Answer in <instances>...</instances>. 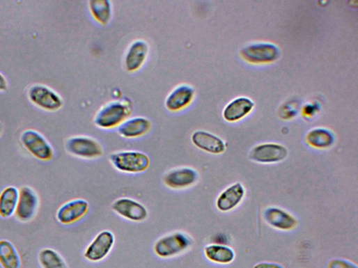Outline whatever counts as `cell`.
I'll list each match as a JSON object with an SVG mask.
<instances>
[{"instance_id":"obj_11","label":"cell","mask_w":358,"mask_h":268,"mask_svg":"<svg viewBox=\"0 0 358 268\" xmlns=\"http://www.w3.org/2000/svg\"><path fill=\"white\" fill-rule=\"evenodd\" d=\"M111 207L116 214L130 221L141 222L148 216V210L143 204L130 198L116 199Z\"/></svg>"},{"instance_id":"obj_3","label":"cell","mask_w":358,"mask_h":268,"mask_svg":"<svg viewBox=\"0 0 358 268\" xmlns=\"http://www.w3.org/2000/svg\"><path fill=\"white\" fill-rule=\"evenodd\" d=\"M192 239L184 232L176 231L159 238L153 246L156 255L169 258L185 252L192 245Z\"/></svg>"},{"instance_id":"obj_18","label":"cell","mask_w":358,"mask_h":268,"mask_svg":"<svg viewBox=\"0 0 358 268\" xmlns=\"http://www.w3.org/2000/svg\"><path fill=\"white\" fill-rule=\"evenodd\" d=\"M245 194L243 184L236 182L220 194L216 202L217 207L222 212L231 211L242 203Z\"/></svg>"},{"instance_id":"obj_13","label":"cell","mask_w":358,"mask_h":268,"mask_svg":"<svg viewBox=\"0 0 358 268\" xmlns=\"http://www.w3.org/2000/svg\"><path fill=\"white\" fill-rule=\"evenodd\" d=\"M89 203L86 200L77 198L63 204L57 210L58 221L65 226L74 224L84 218L89 212Z\"/></svg>"},{"instance_id":"obj_2","label":"cell","mask_w":358,"mask_h":268,"mask_svg":"<svg viewBox=\"0 0 358 268\" xmlns=\"http://www.w3.org/2000/svg\"><path fill=\"white\" fill-rule=\"evenodd\" d=\"M109 161L118 171L137 174L145 172L150 165L148 155L137 150H123L111 154Z\"/></svg>"},{"instance_id":"obj_22","label":"cell","mask_w":358,"mask_h":268,"mask_svg":"<svg viewBox=\"0 0 358 268\" xmlns=\"http://www.w3.org/2000/svg\"><path fill=\"white\" fill-rule=\"evenodd\" d=\"M254 107L248 98L241 97L229 104L224 111V117L228 122H235L249 114Z\"/></svg>"},{"instance_id":"obj_6","label":"cell","mask_w":358,"mask_h":268,"mask_svg":"<svg viewBox=\"0 0 358 268\" xmlns=\"http://www.w3.org/2000/svg\"><path fill=\"white\" fill-rule=\"evenodd\" d=\"M198 171L192 167H179L170 170L163 177L162 182L169 189L184 190L193 187L198 182Z\"/></svg>"},{"instance_id":"obj_12","label":"cell","mask_w":358,"mask_h":268,"mask_svg":"<svg viewBox=\"0 0 358 268\" xmlns=\"http://www.w3.org/2000/svg\"><path fill=\"white\" fill-rule=\"evenodd\" d=\"M149 44L143 40H137L128 47L123 60V65L128 73L139 71L148 60Z\"/></svg>"},{"instance_id":"obj_17","label":"cell","mask_w":358,"mask_h":268,"mask_svg":"<svg viewBox=\"0 0 358 268\" xmlns=\"http://www.w3.org/2000/svg\"><path fill=\"white\" fill-rule=\"evenodd\" d=\"M266 222L277 230L288 231L295 228L298 221L288 211L277 207H268L264 212Z\"/></svg>"},{"instance_id":"obj_15","label":"cell","mask_w":358,"mask_h":268,"mask_svg":"<svg viewBox=\"0 0 358 268\" xmlns=\"http://www.w3.org/2000/svg\"><path fill=\"white\" fill-rule=\"evenodd\" d=\"M241 54L249 63H265L275 61L279 56V51L273 45L256 44L244 48Z\"/></svg>"},{"instance_id":"obj_20","label":"cell","mask_w":358,"mask_h":268,"mask_svg":"<svg viewBox=\"0 0 358 268\" xmlns=\"http://www.w3.org/2000/svg\"><path fill=\"white\" fill-rule=\"evenodd\" d=\"M204 252L210 261L217 264L228 265L233 262L235 258L234 250L221 244H208L205 247Z\"/></svg>"},{"instance_id":"obj_23","label":"cell","mask_w":358,"mask_h":268,"mask_svg":"<svg viewBox=\"0 0 358 268\" xmlns=\"http://www.w3.org/2000/svg\"><path fill=\"white\" fill-rule=\"evenodd\" d=\"M90 13L99 24L107 26L113 16L112 4L108 0H91L88 3Z\"/></svg>"},{"instance_id":"obj_24","label":"cell","mask_w":358,"mask_h":268,"mask_svg":"<svg viewBox=\"0 0 358 268\" xmlns=\"http://www.w3.org/2000/svg\"><path fill=\"white\" fill-rule=\"evenodd\" d=\"M20 255L15 245L8 239H0V265L3 268H20Z\"/></svg>"},{"instance_id":"obj_16","label":"cell","mask_w":358,"mask_h":268,"mask_svg":"<svg viewBox=\"0 0 358 268\" xmlns=\"http://www.w3.org/2000/svg\"><path fill=\"white\" fill-rule=\"evenodd\" d=\"M152 126L151 120L146 117L129 118L118 128V134L126 139H137L149 133Z\"/></svg>"},{"instance_id":"obj_29","label":"cell","mask_w":358,"mask_h":268,"mask_svg":"<svg viewBox=\"0 0 358 268\" xmlns=\"http://www.w3.org/2000/svg\"><path fill=\"white\" fill-rule=\"evenodd\" d=\"M8 84L6 78L0 73V91H5L8 89Z\"/></svg>"},{"instance_id":"obj_25","label":"cell","mask_w":358,"mask_h":268,"mask_svg":"<svg viewBox=\"0 0 358 268\" xmlns=\"http://www.w3.org/2000/svg\"><path fill=\"white\" fill-rule=\"evenodd\" d=\"M306 140L313 148L325 149L332 145L334 138L329 130L318 128L310 131L306 135Z\"/></svg>"},{"instance_id":"obj_8","label":"cell","mask_w":358,"mask_h":268,"mask_svg":"<svg viewBox=\"0 0 358 268\" xmlns=\"http://www.w3.org/2000/svg\"><path fill=\"white\" fill-rule=\"evenodd\" d=\"M115 239L112 232L107 230L101 231L86 247L84 258L93 262L104 260L111 251Z\"/></svg>"},{"instance_id":"obj_7","label":"cell","mask_w":358,"mask_h":268,"mask_svg":"<svg viewBox=\"0 0 358 268\" xmlns=\"http://www.w3.org/2000/svg\"><path fill=\"white\" fill-rule=\"evenodd\" d=\"M196 97V91L189 84H180L176 86L167 95L164 106L171 113L181 112L189 107Z\"/></svg>"},{"instance_id":"obj_27","label":"cell","mask_w":358,"mask_h":268,"mask_svg":"<svg viewBox=\"0 0 358 268\" xmlns=\"http://www.w3.org/2000/svg\"><path fill=\"white\" fill-rule=\"evenodd\" d=\"M327 268H358L355 263L341 258H334L327 263Z\"/></svg>"},{"instance_id":"obj_19","label":"cell","mask_w":358,"mask_h":268,"mask_svg":"<svg viewBox=\"0 0 358 268\" xmlns=\"http://www.w3.org/2000/svg\"><path fill=\"white\" fill-rule=\"evenodd\" d=\"M193 144L199 149L213 155L225 152L226 144L219 136L206 131L199 130L192 136Z\"/></svg>"},{"instance_id":"obj_30","label":"cell","mask_w":358,"mask_h":268,"mask_svg":"<svg viewBox=\"0 0 358 268\" xmlns=\"http://www.w3.org/2000/svg\"><path fill=\"white\" fill-rule=\"evenodd\" d=\"M2 130H3V127H2L1 123H0V135H1Z\"/></svg>"},{"instance_id":"obj_28","label":"cell","mask_w":358,"mask_h":268,"mask_svg":"<svg viewBox=\"0 0 358 268\" xmlns=\"http://www.w3.org/2000/svg\"><path fill=\"white\" fill-rule=\"evenodd\" d=\"M253 268H284L281 265L277 262H260L256 264Z\"/></svg>"},{"instance_id":"obj_26","label":"cell","mask_w":358,"mask_h":268,"mask_svg":"<svg viewBox=\"0 0 358 268\" xmlns=\"http://www.w3.org/2000/svg\"><path fill=\"white\" fill-rule=\"evenodd\" d=\"M38 261L42 268H69L63 257L51 248L42 249L39 252Z\"/></svg>"},{"instance_id":"obj_10","label":"cell","mask_w":358,"mask_h":268,"mask_svg":"<svg viewBox=\"0 0 358 268\" xmlns=\"http://www.w3.org/2000/svg\"><path fill=\"white\" fill-rule=\"evenodd\" d=\"M40 205L37 192L30 187H22L15 212L16 218L22 222H29L36 215Z\"/></svg>"},{"instance_id":"obj_21","label":"cell","mask_w":358,"mask_h":268,"mask_svg":"<svg viewBox=\"0 0 358 268\" xmlns=\"http://www.w3.org/2000/svg\"><path fill=\"white\" fill-rule=\"evenodd\" d=\"M19 196L20 190L13 186L5 188L0 193V216L8 219L15 214Z\"/></svg>"},{"instance_id":"obj_1","label":"cell","mask_w":358,"mask_h":268,"mask_svg":"<svg viewBox=\"0 0 358 268\" xmlns=\"http://www.w3.org/2000/svg\"><path fill=\"white\" fill-rule=\"evenodd\" d=\"M133 105L130 100L111 101L102 106L95 114V125L104 130L118 128L126 120L130 118Z\"/></svg>"},{"instance_id":"obj_4","label":"cell","mask_w":358,"mask_h":268,"mask_svg":"<svg viewBox=\"0 0 358 268\" xmlns=\"http://www.w3.org/2000/svg\"><path fill=\"white\" fill-rule=\"evenodd\" d=\"M65 148L72 156L84 159H95L104 154L101 143L87 136H75L68 139Z\"/></svg>"},{"instance_id":"obj_5","label":"cell","mask_w":358,"mask_h":268,"mask_svg":"<svg viewBox=\"0 0 358 268\" xmlns=\"http://www.w3.org/2000/svg\"><path fill=\"white\" fill-rule=\"evenodd\" d=\"M21 141L26 150L35 158L42 161H51L54 156L52 146L38 132L28 129L21 136Z\"/></svg>"},{"instance_id":"obj_14","label":"cell","mask_w":358,"mask_h":268,"mask_svg":"<svg viewBox=\"0 0 358 268\" xmlns=\"http://www.w3.org/2000/svg\"><path fill=\"white\" fill-rule=\"evenodd\" d=\"M287 148L279 144L265 143L256 146L250 153V158L262 164L278 163L288 156Z\"/></svg>"},{"instance_id":"obj_9","label":"cell","mask_w":358,"mask_h":268,"mask_svg":"<svg viewBox=\"0 0 358 268\" xmlns=\"http://www.w3.org/2000/svg\"><path fill=\"white\" fill-rule=\"evenodd\" d=\"M29 97L35 105L48 111H59L64 104L56 92L43 85L32 86L29 92Z\"/></svg>"}]
</instances>
